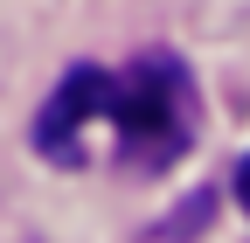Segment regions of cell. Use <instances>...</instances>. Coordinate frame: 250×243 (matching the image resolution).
<instances>
[{
  "label": "cell",
  "mask_w": 250,
  "mask_h": 243,
  "mask_svg": "<svg viewBox=\"0 0 250 243\" xmlns=\"http://www.w3.org/2000/svg\"><path fill=\"white\" fill-rule=\"evenodd\" d=\"M195 118H202V98L188 63L153 49L125 70L77 63L35 118V146L62 167H90V146H98V160H125L153 174L195 146Z\"/></svg>",
  "instance_id": "obj_1"
},
{
  "label": "cell",
  "mask_w": 250,
  "mask_h": 243,
  "mask_svg": "<svg viewBox=\"0 0 250 243\" xmlns=\"http://www.w3.org/2000/svg\"><path fill=\"white\" fill-rule=\"evenodd\" d=\"M236 202H243V216H250V153H243V167H236Z\"/></svg>",
  "instance_id": "obj_2"
}]
</instances>
